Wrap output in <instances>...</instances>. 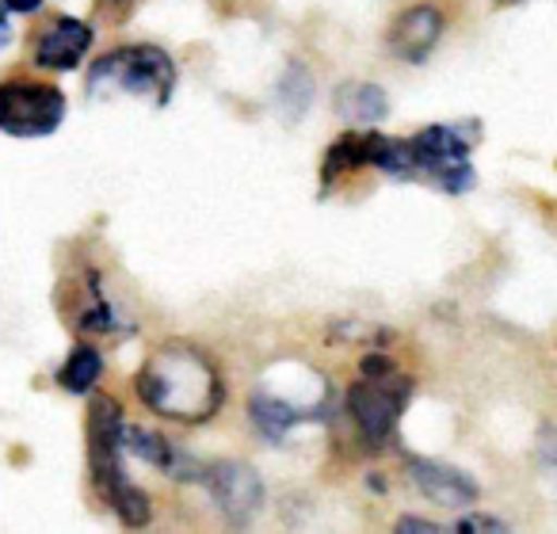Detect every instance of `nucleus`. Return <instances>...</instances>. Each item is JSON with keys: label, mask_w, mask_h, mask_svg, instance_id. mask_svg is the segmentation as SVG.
I'll return each instance as SVG.
<instances>
[{"label": "nucleus", "mask_w": 557, "mask_h": 534, "mask_svg": "<svg viewBox=\"0 0 557 534\" xmlns=\"http://www.w3.org/2000/svg\"><path fill=\"white\" fill-rule=\"evenodd\" d=\"M363 164H367L363 161V134H348V138H341L325 157V187H333L344 172H356V169H363Z\"/></svg>", "instance_id": "nucleus-15"}, {"label": "nucleus", "mask_w": 557, "mask_h": 534, "mask_svg": "<svg viewBox=\"0 0 557 534\" xmlns=\"http://www.w3.org/2000/svg\"><path fill=\"white\" fill-rule=\"evenodd\" d=\"M248 417H252V424L260 427L268 439H278V435H287L295 424H302L306 417H313V409L298 405L295 397H275V394H268V389H252V397H248Z\"/></svg>", "instance_id": "nucleus-12"}, {"label": "nucleus", "mask_w": 557, "mask_h": 534, "mask_svg": "<svg viewBox=\"0 0 557 534\" xmlns=\"http://www.w3.org/2000/svg\"><path fill=\"white\" fill-rule=\"evenodd\" d=\"M134 389L153 417L172 424H207L225 401V382L218 367L191 344L157 348L138 371Z\"/></svg>", "instance_id": "nucleus-1"}, {"label": "nucleus", "mask_w": 557, "mask_h": 534, "mask_svg": "<svg viewBox=\"0 0 557 534\" xmlns=\"http://www.w3.org/2000/svg\"><path fill=\"white\" fill-rule=\"evenodd\" d=\"M455 531H462V534H504L508 531V523L496 519V516H462L455 523Z\"/></svg>", "instance_id": "nucleus-16"}, {"label": "nucleus", "mask_w": 557, "mask_h": 534, "mask_svg": "<svg viewBox=\"0 0 557 534\" xmlns=\"http://www.w3.org/2000/svg\"><path fill=\"white\" fill-rule=\"evenodd\" d=\"M100 374H103V356L92 344H77V348L70 351V359L62 363V371H58V386H62L65 394L85 397L96 389Z\"/></svg>", "instance_id": "nucleus-14"}, {"label": "nucleus", "mask_w": 557, "mask_h": 534, "mask_svg": "<svg viewBox=\"0 0 557 534\" xmlns=\"http://www.w3.org/2000/svg\"><path fill=\"white\" fill-rule=\"evenodd\" d=\"M539 455L546 458V462L557 470V427H546V432H542V439H539Z\"/></svg>", "instance_id": "nucleus-18"}, {"label": "nucleus", "mask_w": 557, "mask_h": 534, "mask_svg": "<svg viewBox=\"0 0 557 534\" xmlns=\"http://www.w3.org/2000/svg\"><path fill=\"white\" fill-rule=\"evenodd\" d=\"M88 465L96 493L126 526H146L153 519L149 496L123 470V409L108 394H96L88 405Z\"/></svg>", "instance_id": "nucleus-2"}, {"label": "nucleus", "mask_w": 557, "mask_h": 534, "mask_svg": "<svg viewBox=\"0 0 557 534\" xmlns=\"http://www.w3.org/2000/svg\"><path fill=\"white\" fill-rule=\"evenodd\" d=\"M409 378L389 363L386 356L363 359V378L348 389V412L356 420V432L363 447L379 450L389 443L405 405H409Z\"/></svg>", "instance_id": "nucleus-3"}, {"label": "nucleus", "mask_w": 557, "mask_h": 534, "mask_svg": "<svg viewBox=\"0 0 557 534\" xmlns=\"http://www.w3.org/2000/svg\"><path fill=\"white\" fill-rule=\"evenodd\" d=\"M47 0H4V9L9 12H20V16H32V12H39Z\"/></svg>", "instance_id": "nucleus-19"}, {"label": "nucleus", "mask_w": 557, "mask_h": 534, "mask_svg": "<svg viewBox=\"0 0 557 534\" xmlns=\"http://www.w3.org/2000/svg\"><path fill=\"white\" fill-rule=\"evenodd\" d=\"M409 153L417 172L440 179L443 191L462 195L473 187V169H470V138L462 126H428V131L412 134Z\"/></svg>", "instance_id": "nucleus-6"}, {"label": "nucleus", "mask_w": 557, "mask_h": 534, "mask_svg": "<svg viewBox=\"0 0 557 534\" xmlns=\"http://www.w3.org/2000/svg\"><path fill=\"white\" fill-rule=\"evenodd\" d=\"M409 477L420 488V496H428L440 508H470L481 496L478 481L470 473H462L450 462H435V458H409Z\"/></svg>", "instance_id": "nucleus-9"}, {"label": "nucleus", "mask_w": 557, "mask_h": 534, "mask_svg": "<svg viewBox=\"0 0 557 534\" xmlns=\"http://www.w3.org/2000/svg\"><path fill=\"white\" fill-rule=\"evenodd\" d=\"M172 88H176V65L161 47H123L103 54L100 62L88 70V92H126V96H153L157 103H169Z\"/></svg>", "instance_id": "nucleus-4"}, {"label": "nucleus", "mask_w": 557, "mask_h": 534, "mask_svg": "<svg viewBox=\"0 0 557 534\" xmlns=\"http://www.w3.org/2000/svg\"><path fill=\"white\" fill-rule=\"evenodd\" d=\"M92 27L85 20L58 16L42 27L39 42H35V65L50 73H70L85 62V54L92 50Z\"/></svg>", "instance_id": "nucleus-8"}, {"label": "nucleus", "mask_w": 557, "mask_h": 534, "mask_svg": "<svg viewBox=\"0 0 557 534\" xmlns=\"http://www.w3.org/2000/svg\"><path fill=\"white\" fill-rule=\"evenodd\" d=\"M12 42V24H9V9H4V0H0V50Z\"/></svg>", "instance_id": "nucleus-20"}, {"label": "nucleus", "mask_w": 557, "mask_h": 534, "mask_svg": "<svg viewBox=\"0 0 557 534\" xmlns=\"http://www.w3.org/2000/svg\"><path fill=\"white\" fill-rule=\"evenodd\" d=\"M199 481L207 485L218 511H222L225 519H233V523H245V519H252L256 511L263 508V481L248 462H233V458L210 462V465H202Z\"/></svg>", "instance_id": "nucleus-7"}, {"label": "nucleus", "mask_w": 557, "mask_h": 534, "mask_svg": "<svg viewBox=\"0 0 557 534\" xmlns=\"http://www.w3.org/2000/svg\"><path fill=\"white\" fill-rule=\"evenodd\" d=\"M397 531L401 534H440V523H424L420 516H405L401 523H397Z\"/></svg>", "instance_id": "nucleus-17"}, {"label": "nucleus", "mask_w": 557, "mask_h": 534, "mask_svg": "<svg viewBox=\"0 0 557 534\" xmlns=\"http://www.w3.org/2000/svg\"><path fill=\"white\" fill-rule=\"evenodd\" d=\"M65 92L42 80H0V134L9 138H47L65 123Z\"/></svg>", "instance_id": "nucleus-5"}, {"label": "nucleus", "mask_w": 557, "mask_h": 534, "mask_svg": "<svg viewBox=\"0 0 557 534\" xmlns=\"http://www.w3.org/2000/svg\"><path fill=\"white\" fill-rule=\"evenodd\" d=\"M443 39V12L432 4H417V9L401 12L389 27V50H394L401 62L420 65Z\"/></svg>", "instance_id": "nucleus-10"}, {"label": "nucleus", "mask_w": 557, "mask_h": 534, "mask_svg": "<svg viewBox=\"0 0 557 534\" xmlns=\"http://www.w3.org/2000/svg\"><path fill=\"white\" fill-rule=\"evenodd\" d=\"M333 108L344 123H356V126H374L389 115V100L379 85H341Z\"/></svg>", "instance_id": "nucleus-13"}, {"label": "nucleus", "mask_w": 557, "mask_h": 534, "mask_svg": "<svg viewBox=\"0 0 557 534\" xmlns=\"http://www.w3.org/2000/svg\"><path fill=\"white\" fill-rule=\"evenodd\" d=\"M123 450H131L134 458H141V462L157 465V470H164L169 477H180V481H199V473H202V465L195 462V458L180 455L161 432H149V427H138V424H123Z\"/></svg>", "instance_id": "nucleus-11"}]
</instances>
